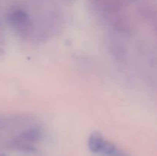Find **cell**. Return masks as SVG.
Returning a JSON list of instances; mask_svg holds the SVG:
<instances>
[{"label": "cell", "instance_id": "cell-1", "mask_svg": "<svg viewBox=\"0 0 157 156\" xmlns=\"http://www.w3.org/2000/svg\"><path fill=\"white\" fill-rule=\"evenodd\" d=\"M88 146L92 152L102 156H127L99 132H94L90 135Z\"/></svg>", "mask_w": 157, "mask_h": 156}, {"label": "cell", "instance_id": "cell-2", "mask_svg": "<svg viewBox=\"0 0 157 156\" xmlns=\"http://www.w3.org/2000/svg\"><path fill=\"white\" fill-rule=\"evenodd\" d=\"M12 28L23 38H29L33 35L35 28L29 14L21 9L12 10L9 15Z\"/></svg>", "mask_w": 157, "mask_h": 156}]
</instances>
